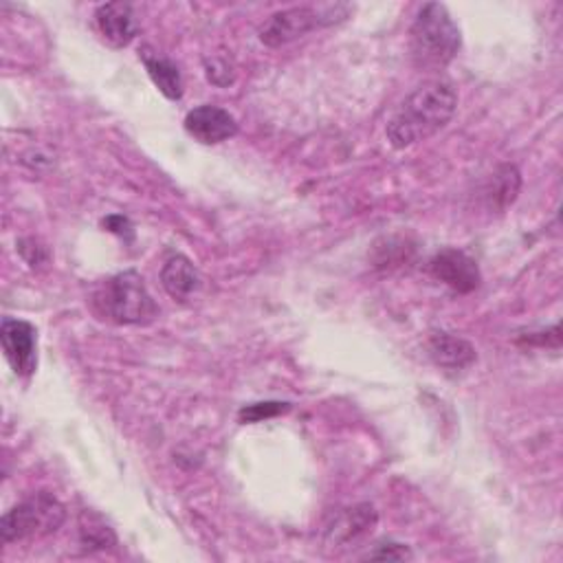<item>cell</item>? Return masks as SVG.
<instances>
[{"label":"cell","mask_w":563,"mask_h":563,"mask_svg":"<svg viewBox=\"0 0 563 563\" xmlns=\"http://www.w3.org/2000/svg\"><path fill=\"white\" fill-rule=\"evenodd\" d=\"M458 109V93L447 82H427L405 98L387 122L385 135L392 148L405 150L440 133Z\"/></svg>","instance_id":"1"},{"label":"cell","mask_w":563,"mask_h":563,"mask_svg":"<svg viewBox=\"0 0 563 563\" xmlns=\"http://www.w3.org/2000/svg\"><path fill=\"white\" fill-rule=\"evenodd\" d=\"M409 45L418 69L438 71L458 56L462 38L447 8L440 3H427L412 25Z\"/></svg>","instance_id":"2"},{"label":"cell","mask_w":563,"mask_h":563,"mask_svg":"<svg viewBox=\"0 0 563 563\" xmlns=\"http://www.w3.org/2000/svg\"><path fill=\"white\" fill-rule=\"evenodd\" d=\"M93 306L102 319L122 326L150 324L159 315V306L137 271H126L102 282L95 291Z\"/></svg>","instance_id":"3"},{"label":"cell","mask_w":563,"mask_h":563,"mask_svg":"<svg viewBox=\"0 0 563 563\" xmlns=\"http://www.w3.org/2000/svg\"><path fill=\"white\" fill-rule=\"evenodd\" d=\"M67 519V508L58 497L47 491H41L12 510L5 513L0 521V537L5 543L25 541V539H41L54 534Z\"/></svg>","instance_id":"4"},{"label":"cell","mask_w":563,"mask_h":563,"mask_svg":"<svg viewBox=\"0 0 563 563\" xmlns=\"http://www.w3.org/2000/svg\"><path fill=\"white\" fill-rule=\"evenodd\" d=\"M348 8L344 5H319V8H293L273 14L260 27V41L267 47H282L289 45L308 32L319 27L335 25L348 16Z\"/></svg>","instance_id":"5"},{"label":"cell","mask_w":563,"mask_h":563,"mask_svg":"<svg viewBox=\"0 0 563 563\" xmlns=\"http://www.w3.org/2000/svg\"><path fill=\"white\" fill-rule=\"evenodd\" d=\"M376 521V510L370 504H357L352 508L335 513L324 523L322 550L328 556H339L354 548H361V543L374 532Z\"/></svg>","instance_id":"6"},{"label":"cell","mask_w":563,"mask_h":563,"mask_svg":"<svg viewBox=\"0 0 563 563\" xmlns=\"http://www.w3.org/2000/svg\"><path fill=\"white\" fill-rule=\"evenodd\" d=\"M5 357L19 376H32L38 365L36 328L23 319H5L0 326Z\"/></svg>","instance_id":"7"},{"label":"cell","mask_w":563,"mask_h":563,"mask_svg":"<svg viewBox=\"0 0 563 563\" xmlns=\"http://www.w3.org/2000/svg\"><path fill=\"white\" fill-rule=\"evenodd\" d=\"M429 273L455 293H473L482 282L477 262L458 249H444L436 254L429 260Z\"/></svg>","instance_id":"8"},{"label":"cell","mask_w":563,"mask_h":563,"mask_svg":"<svg viewBox=\"0 0 563 563\" xmlns=\"http://www.w3.org/2000/svg\"><path fill=\"white\" fill-rule=\"evenodd\" d=\"M185 133L203 146H216L238 135V122L229 111L205 104L188 113Z\"/></svg>","instance_id":"9"},{"label":"cell","mask_w":563,"mask_h":563,"mask_svg":"<svg viewBox=\"0 0 563 563\" xmlns=\"http://www.w3.org/2000/svg\"><path fill=\"white\" fill-rule=\"evenodd\" d=\"M95 25L104 43H109L113 49L128 47L139 34L135 8L128 3H106L98 8Z\"/></svg>","instance_id":"10"},{"label":"cell","mask_w":563,"mask_h":563,"mask_svg":"<svg viewBox=\"0 0 563 563\" xmlns=\"http://www.w3.org/2000/svg\"><path fill=\"white\" fill-rule=\"evenodd\" d=\"M161 284L172 300L188 302L201 291L203 278L192 260L185 256H172L161 269Z\"/></svg>","instance_id":"11"},{"label":"cell","mask_w":563,"mask_h":563,"mask_svg":"<svg viewBox=\"0 0 563 563\" xmlns=\"http://www.w3.org/2000/svg\"><path fill=\"white\" fill-rule=\"evenodd\" d=\"M429 357L444 370H464L475 361V348L449 333H436L427 341Z\"/></svg>","instance_id":"12"},{"label":"cell","mask_w":563,"mask_h":563,"mask_svg":"<svg viewBox=\"0 0 563 563\" xmlns=\"http://www.w3.org/2000/svg\"><path fill=\"white\" fill-rule=\"evenodd\" d=\"M142 63H144L150 80L155 82V87L168 100L177 102V100L183 98V89H185L183 87V78H181L179 67L172 60H168V58H164L159 54H153L150 49H144L142 52Z\"/></svg>","instance_id":"13"},{"label":"cell","mask_w":563,"mask_h":563,"mask_svg":"<svg viewBox=\"0 0 563 563\" xmlns=\"http://www.w3.org/2000/svg\"><path fill=\"white\" fill-rule=\"evenodd\" d=\"M519 185H521V177H519L517 168L515 166H499L495 170L493 179L488 181V185L484 188L488 207L506 210L517 199Z\"/></svg>","instance_id":"14"},{"label":"cell","mask_w":563,"mask_h":563,"mask_svg":"<svg viewBox=\"0 0 563 563\" xmlns=\"http://www.w3.org/2000/svg\"><path fill=\"white\" fill-rule=\"evenodd\" d=\"M80 532H82V541L87 545H93V548H111L117 541L115 532L93 513H85L82 515Z\"/></svg>","instance_id":"15"},{"label":"cell","mask_w":563,"mask_h":563,"mask_svg":"<svg viewBox=\"0 0 563 563\" xmlns=\"http://www.w3.org/2000/svg\"><path fill=\"white\" fill-rule=\"evenodd\" d=\"M291 405L289 403H280V401H269V403H254V405H247L238 412V418L243 423H260V420H267V418H273L278 414H284L289 412Z\"/></svg>","instance_id":"16"},{"label":"cell","mask_w":563,"mask_h":563,"mask_svg":"<svg viewBox=\"0 0 563 563\" xmlns=\"http://www.w3.org/2000/svg\"><path fill=\"white\" fill-rule=\"evenodd\" d=\"M205 76L212 85L225 89V87H232L236 82V69L234 65L227 60V58H207L205 60Z\"/></svg>","instance_id":"17"},{"label":"cell","mask_w":563,"mask_h":563,"mask_svg":"<svg viewBox=\"0 0 563 563\" xmlns=\"http://www.w3.org/2000/svg\"><path fill=\"white\" fill-rule=\"evenodd\" d=\"M363 559H372V561H405L412 559V552L407 545L396 543V541H381L379 545H374V550H370Z\"/></svg>","instance_id":"18"},{"label":"cell","mask_w":563,"mask_h":563,"mask_svg":"<svg viewBox=\"0 0 563 563\" xmlns=\"http://www.w3.org/2000/svg\"><path fill=\"white\" fill-rule=\"evenodd\" d=\"M19 251L23 254V258H25L32 267H36V264H45V262L49 260L47 249H45V247H41L34 238H30V240H21Z\"/></svg>","instance_id":"19"},{"label":"cell","mask_w":563,"mask_h":563,"mask_svg":"<svg viewBox=\"0 0 563 563\" xmlns=\"http://www.w3.org/2000/svg\"><path fill=\"white\" fill-rule=\"evenodd\" d=\"M104 227H109V232L120 234V236L133 234V225H131L128 218H124V216H111V218H106V221H104Z\"/></svg>","instance_id":"20"}]
</instances>
